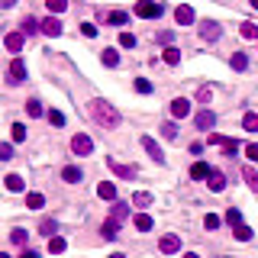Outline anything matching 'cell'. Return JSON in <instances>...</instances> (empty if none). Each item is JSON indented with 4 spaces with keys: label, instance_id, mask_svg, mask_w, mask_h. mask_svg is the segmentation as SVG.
<instances>
[{
    "label": "cell",
    "instance_id": "cell-38",
    "mask_svg": "<svg viewBox=\"0 0 258 258\" xmlns=\"http://www.w3.org/2000/svg\"><path fill=\"white\" fill-rule=\"evenodd\" d=\"M119 46H123V48H133L136 46V36H133V32H119Z\"/></svg>",
    "mask_w": 258,
    "mask_h": 258
},
{
    "label": "cell",
    "instance_id": "cell-34",
    "mask_svg": "<svg viewBox=\"0 0 258 258\" xmlns=\"http://www.w3.org/2000/svg\"><path fill=\"white\" fill-rule=\"evenodd\" d=\"M239 32H242V39H258V26L255 23H242Z\"/></svg>",
    "mask_w": 258,
    "mask_h": 258
},
{
    "label": "cell",
    "instance_id": "cell-1",
    "mask_svg": "<svg viewBox=\"0 0 258 258\" xmlns=\"http://www.w3.org/2000/svg\"><path fill=\"white\" fill-rule=\"evenodd\" d=\"M91 117H94V123L103 126V129H117L119 126V113L110 107L107 100H91Z\"/></svg>",
    "mask_w": 258,
    "mask_h": 258
},
{
    "label": "cell",
    "instance_id": "cell-41",
    "mask_svg": "<svg viewBox=\"0 0 258 258\" xmlns=\"http://www.w3.org/2000/svg\"><path fill=\"white\" fill-rule=\"evenodd\" d=\"M26 113H29V117H42V103L39 100H29V103H26Z\"/></svg>",
    "mask_w": 258,
    "mask_h": 258
},
{
    "label": "cell",
    "instance_id": "cell-10",
    "mask_svg": "<svg viewBox=\"0 0 258 258\" xmlns=\"http://www.w3.org/2000/svg\"><path fill=\"white\" fill-rule=\"evenodd\" d=\"M3 46H7V52H20V48L26 46V32H7V39H3Z\"/></svg>",
    "mask_w": 258,
    "mask_h": 258
},
{
    "label": "cell",
    "instance_id": "cell-54",
    "mask_svg": "<svg viewBox=\"0 0 258 258\" xmlns=\"http://www.w3.org/2000/svg\"><path fill=\"white\" fill-rule=\"evenodd\" d=\"M110 258H126V255H119V252H113V255H110Z\"/></svg>",
    "mask_w": 258,
    "mask_h": 258
},
{
    "label": "cell",
    "instance_id": "cell-37",
    "mask_svg": "<svg viewBox=\"0 0 258 258\" xmlns=\"http://www.w3.org/2000/svg\"><path fill=\"white\" fill-rule=\"evenodd\" d=\"M48 123H52L55 129H62V126H65V113H58V110H48Z\"/></svg>",
    "mask_w": 258,
    "mask_h": 258
},
{
    "label": "cell",
    "instance_id": "cell-14",
    "mask_svg": "<svg viewBox=\"0 0 258 258\" xmlns=\"http://www.w3.org/2000/svg\"><path fill=\"white\" fill-rule=\"evenodd\" d=\"M81 178H84V171H81L78 164H68V168H62V181H65V184H81Z\"/></svg>",
    "mask_w": 258,
    "mask_h": 258
},
{
    "label": "cell",
    "instance_id": "cell-5",
    "mask_svg": "<svg viewBox=\"0 0 258 258\" xmlns=\"http://www.w3.org/2000/svg\"><path fill=\"white\" fill-rule=\"evenodd\" d=\"M197 29H200V39H204V42H216V39H219V32H223L216 20H204V23L197 26Z\"/></svg>",
    "mask_w": 258,
    "mask_h": 258
},
{
    "label": "cell",
    "instance_id": "cell-27",
    "mask_svg": "<svg viewBox=\"0 0 258 258\" xmlns=\"http://www.w3.org/2000/svg\"><path fill=\"white\" fill-rule=\"evenodd\" d=\"M65 249H68V242H65V239H58V235H52V239H48V255H62Z\"/></svg>",
    "mask_w": 258,
    "mask_h": 258
},
{
    "label": "cell",
    "instance_id": "cell-45",
    "mask_svg": "<svg viewBox=\"0 0 258 258\" xmlns=\"http://www.w3.org/2000/svg\"><path fill=\"white\" fill-rule=\"evenodd\" d=\"M197 100H200V103H210L213 100V91H210V87H200V91H197Z\"/></svg>",
    "mask_w": 258,
    "mask_h": 258
},
{
    "label": "cell",
    "instance_id": "cell-23",
    "mask_svg": "<svg viewBox=\"0 0 258 258\" xmlns=\"http://www.w3.org/2000/svg\"><path fill=\"white\" fill-rule=\"evenodd\" d=\"M242 178H245V184H249V188L258 194V171L252 168V164H245V168H242Z\"/></svg>",
    "mask_w": 258,
    "mask_h": 258
},
{
    "label": "cell",
    "instance_id": "cell-18",
    "mask_svg": "<svg viewBox=\"0 0 258 258\" xmlns=\"http://www.w3.org/2000/svg\"><path fill=\"white\" fill-rule=\"evenodd\" d=\"M133 226L139 229V233H149V229L155 226V219H152L149 213H136V219H133Z\"/></svg>",
    "mask_w": 258,
    "mask_h": 258
},
{
    "label": "cell",
    "instance_id": "cell-16",
    "mask_svg": "<svg viewBox=\"0 0 258 258\" xmlns=\"http://www.w3.org/2000/svg\"><path fill=\"white\" fill-rule=\"evenodd\" d=\"M97 197H100V200H117V184H113V181H100V184H97Z\"/></svg>",
    "mask_w": 258,
    "mask_h": 258
},
{
    "label": "cell",
    "instance_id": "cell-47",
    "mask_svg": "<svg viewBox=\"0 0 258 258\" xmlns=\"http://www.w3.org/2000/svg\"><path fill=\"white\" fill-rule=\"evenodd\" d=\"M245 158H249V162H258V145H245Z\"/></svg>",
    "mask_w": 258,
    "mask_h": 258
},
{
    "label": "cell",
    "instance_id": "cell-49",
    "mask_svg": "<svg viewBox=\"0 0 258 258\" xmlns=\"http://www.w3.org/2000/svg\"><path fill=\"white\" fill-rule=\"evenodd\" d=\"M158 42H162V46H171L174 36H171V32H158Z\"/></svg>",
    "mask_w": 258,
    "mask_h": 258
},
{
    "label": "cell",
    "instance_id": "cell-9",
    "mask_svg": "<svg viewBox=\"0 0 258 258\" xmlns=\"http://www.w3.org/2000/svg\"><path fill=\"white\" fill-rule=\"evenodd\" d=\"M194 123H197V129H213V126H216V113H213V110H200V113H197L194 117Z\"/></svg>",
    "mask_w": 258,
    "mask_h": 258
},
{
    "label": "cell",
    "instance_id": "cell-53",
    "mask_svg": "<svg viewBox=\"0 0 258 258\" xmlns=\"http://www.w3.org/2000/svg\"><path fill=\"white\" fill-rule=\"evenodd\" d=\"M184 258H200V255H194V252H188V255H184Z\"/></svg>",
    "mask_w": 258,
    "mask_h": 258
},
{
    "label": "cell",
    "instance_id": "cell-36",
    "mask_svg": "<svg viewBox=\"0 0 258 258\" xmlns=\"http://www.w3.org/2000/svg\"><path fill=\"white\" fill-rule=\"evenodd\" d=\"M10 136H13V142H26V126H23V123H13Z\"/></svg>",
    "mask_w": 258,
    "mask_h": 258
},
{
    "label": "cell",
    "instance_id": "cell-17",
    "mask_svg": "<svg viewBox=\"0 0 258 258\" xmlns=\"http://www.w3.org/2000/svg\"><path fill=\"white\" fill-rule=\"evenodd\" d=\"M42 32L55 39V36H62V23H58L55 16H46V20H42Z\"/></svg>",
    "mask_w": 258,
    "mask_h": 258
},
{
    "label": "cell",
    "instance_id": "cell-8",
    "mask_svg": "<svg viewBox=\"0 0 258 258\" xmlns=\"http://www.w3.org/2000/svg\"><path fill=\"white\" fill-rule=\"evenodd\" d=\"M171 117L174 119L190 117V100H188V97H174V100H171Z\"/></svg>",
    "mask_w": 258,
    "mask_h": 258
},
{
    "label": "cell",
    "instance_id": "cell-55",
    "mask_svg": "<svg viewBox=\"0 0 258 258\" xmlns=\"http://www.w3.org/2000/svg\"><path fill=\"white\" fill-rule=\"evenodd\" d=\"M249 3H252V7H255V10H258V0H249Z\"/></svg>",
    "mask_w": 258,
    "mask_h": 258
},
{
    "label": "cell",
    "instance_id": "cell-39",
    "mask_svg": "<svg viewBox=\"0 0 258 258\" xmlns=\"http://www.w3.org/2000/svg\"><path fill=\"white\" fill-rule=\"evenodd\" d=\"M136 91H139V94H152L155 87H152V84H149L145 78H136Z\"/></svg>",
    "mask_w": 258,
    "mask_h": 258
},
{
    "label": "cell",
    "instance_id": "cell-25",
    "mask_svg": "<svg viewBox=\"0 0 258 258\" xmlns=\"http://www.w3.org/2000/svg\"><path fill=\"white\" fill-rule=\"evenodd\" d=\"M229 65H233L235 71H245V68H249V55H245V52H233V58H229Z\"/></svg>",
    "mask_w": 258,
    "mask_h": 258
},
{
    "label": "cell",
    "instance_id": "cell-7",
    "mask_svg": "<svg viewBox=\"0 0 258 258\" xmlns=\"http://www.w3.org/2000/svg\"><path fill=\"white\" fill-rule=\"evenodd\" d=\"M158 249H162L164 255H174V252H181V239L174 233H164L162 239H158Z\"/></svg>",
    "mask_w": 258,
    "mask_h": 258
},
{
    "label": "cell",
    "instance_id": "cell-42",
    "mask_svg": "<svg viewBox=\"0 0 258 258\" xmlns=\"http://www.w3.org/2000/svg\"><path fill=\"white\" fill-rule=\"evenodd\" d=\"M10 242H13V245H23L26 242V229H13V233H10Z\"/></svg>",
    "mask_w": 258,
    "mask_h": 258
},
{
    "label": "cell",
    "instance_id": "cell-33",
    "mask_svg": "<svg viewBox=\"0 0 258 258\" xmlns=\"http://www.w3.org/2000/svg\"><path fill=\"white\" fill-rule=\"evenodd\" d=\"M110 216H117V219H126V216H129V204H123V200H117V204H113V213H110Z\"/></svg>",
    "mask_w": 258,
    "mask_h": 258
},
{
    "label": "cell",
    "instance_id": "cell-22",
    "mask_svg": "<svg viewBox=\"0 0 258 258\" xmlns=\"http://www.w3.org/2000/svg\"><path fill=\"white\" fill-rule=\"evenodd\" d=\"M107 23L110 26H126L129 23V13L126 10H113V13H107Z\"/></svg>",
    "mask_w": 258,
    "mask_h": 258
},
{
    "label": "cell",
    "instance_id": "cell-31",
    "mask_svg": "<svg viewBox=\"0 0 258 258\" xmlns=\"http://www.w3.org/2000/svg\"><path fill=\"white\" fill-rule=\"evenodd\" d=\"M233 239H239V242H249V239H252V229H249V226H233Z\"/></svg>",
    "mask_w": 258,
    "mask_h": 258
},
{
    "label": "cell",
    "instance_id": "cell-52",
    "mask_svg": "<svg viewBox=\"0 0 258 258\" xmlns=\"http://www.w3.org/2000/svg\"><path fill=\"white\" fill-rule=\"evenodd\" d=\"M16 0H0V7H13Z\"/></svg>",
    "mask_w": 258,
    "mask_h": 258
},
{
    "label": "cell",
    "instance_id": "cell-43",
    "mask_svg": "<svg viewBox=\"0 0 258 258\" xmlns=\"http://www.w3.org/2000/svg\"><path fill=\"white\" fill-rule=\"evenodd\" d=\"M36 29H39V23H36L32 16H26V20H23V32H26V36H32Z\"/></svg>",
    "mask_w": 258,
    "mask_h": 258
},
{
    "label": "cell",
    "instance_id": "cell-15",
    "mask_svg": "<svg viewBox=\"0 0 258 258\" xmlns=\"http://www.w3.org/2000/svg\"><path fill=\"white\" fill-rule=\"evenodd\" d=\"M207 184H210V190H213V194H219V190H226V174L213 168V171H210V178H207Z\"/></svg>",
    "mask_w": 258,
    "mask_h": 258
},
{
    "label": "cell",
    "instance_id": "cell-30",
    "mask_svg": "<svg viewBox=\"0 0 258 258\" xmlns=\"http://www.w3.org/2000/svg\"><path fill=\"white\" fill-rule=\"evenodd\" d=\"M162 58H164V65H178V62H181V52H178L174 46H168V48H164V55H162Z\"/></svg>",
    "mask_w": 258,
    "mask_h": 258
},
{
    "label": "cell",
    "instance_id": "cell-48",
    "mask_svg": "<svg viewBox=\"0 0 258 258\" xmlns=\"http://www.w3.org/2000/svg\"><path fill=\"white\" fill-rule=\"evenodd\" d=\"M42 233H46V235L55 233V219H42Z\"/></svg>",
    "mask_w": 258,
    "mask_h": 258
},
{
    "label": "cell",
    "instance_id": "cell-35",
    "mask_svg": "<svg viewBox=\"0 0 258 258\" xmlns=\"http://www.w3.org/2000/svg\"><path fill=\"white\" fill-rule=\"evenodd\" d=\"M219 145H223V152H226V155H235V152L242 149V142H235V139H223Z\"/></svg>",
    "mask_w": 258,
    "mask_h": 258
},
{
    "label": "cell",
    "instance_id": "cell-11",
    "mask_svg": "<svg viewBox=\"0 0 258 258\" xmlns=\"http://www.w3.org/2000/svg\"><path fill=\"white\" fill-rule=\"evenodd\" d=\"M110 171H113V174H117V178H126V181H129V178H136V168H133V164H123V162H113V158H110Z\"/></svg>",
    "mask_w": 258,
    "mask_h": 258
},
{
    "label": "cell",
    "instance_id": "cell-20",
    "mask_svg": "<svg viewBox=\"0 0 258 258\" xmlns=\"http://www.w3.org/2000/svg\"><path fill=\"white\" fill-rule=\"evenodd\" d=\"M3 188H7L10 194H20V190H23L26 184H23V178H20V174H7V181H3Z\"/></svg>",
    "mask_w": 258,
    "mask_h": 258
},
{
    "label": "cell",
    "instance_id": "cell-51",
    "mask_svg": "<svg viewBox=\"0 0 258 258\" xmlns=\"http://www.w3.org/2000/svg\"><path fill=\"white\" fill-rule=\"evenodd\" d=\"M20 258H39V255H36V252H32V249H26V252H23V255H20Z\"/></svg>",
    "mask_w": 258,
    "mask_h": 258
},
{
    "label": "cell",
    "instance_id": "cell-21",
    "mask_svg": "<svg viewBox=\"0 0 258 258\" xmlns=\"http://www.w3.org/2000/svg\"><path fill=\"white\" fill-rule=\"evenodd\" d=\"M152 200H155V197H152L149 190H136V194H133V204L139 207V210H145V207H152Z\"/></svg>",
    "mask_w": 258,
    "mask_h": 258
},
{
    "label": "cell",
    "instance_id": "cell-29",
    "mask_svg": "<svg viewBox=\"0 0 258 258\" xmlns=\"http://www.w3.org/2000/svg\"><path fill=\"white\" fill-rule=\"evenodd\" d=\"M226 223H229V226H242V210L229 207V210H226Z\"/></svg>",
    "mask_w": 258,
    "mask_h": 258
},
{
    "label": "cell",
    "instance_id": "cell-12",
    "mask_svg": "<svg viewBox=\"0 0 258 258\" xmlns=\"http://www.w3.org/2000/svg\"><path fill=\"white\" fill-rule=\"evenodd\" d=\"M119 223H123V219L110 216L107 223H103V226H100V235H103V239H107V242H113V239H117V233H119Z\"/></svg>",
    "mask_w": 258,
    "mask_h": 258
},
{
    "label": "cell",
    "instance_id": "cell-24",
    "mask_svg": "<svg viewBox=\"0 0 258 258\" xmlns=\"http://www.w3.org/2000/svg\"><path fill=\"white\" fill-rule=\"evenodd\" d=\"M26 207H29V210H42V207H46V197H42L39 190H32V194H26Z\"/></svg>",
    "mask_w": 258,
    "mask_h": 258
},
{
    "label": "cell",
    "instance_id": "cell-50",
    "mask_svg": "<svg viewBox=\"0 0 258 258\" xmlns=\"http://www.w3.org/2000/svg\"><path fill=\"white\" fill-rule=\"evenodd\" d=\"M13 155V145H10V142H3V145H0V158H10Z\"/></svg>",
    "mask_w": 258,
    "mask_h": 258
},
{
    "label": "cell",
    "instance_id": "cell-28",
    "mask_svg": "<svg viewBox=\"0 0 258 258\" xmlns=\"http://www.w3.org/2000/svg\"><path fill=\"white\" fill-rule=\"evenodd\" d=\"M242 129L245 133H258V113H245L242 117Z\"/></svg>",
    "mask_w": 258,
    "mask_h": 258
},
{
    "label": "cell",
    "instance_id": "cell-40",
    "mask_svg": "<svg viewBox=\"0 0 258 258\" xmlns=\"http://www.w3.org/2000/svg\"><path fill=\"white\" fill-rule=\"evenodd\" d=\"M162 136H164V139H178V126H174V123H164L162 126Z\"/></svg>",
    "mask_w": 258,
    "mask_h": 258
},
{
    "label": "cell",
    "instance_id": "cell-46",
    "mask_svg": "<svg viewBox=\"0 0 258 258\" xmlns=\"http://www.w3.org/2000/svg\"><path fill=\"white\" fill-rule=\"evenodd\" d=\"M81 32H84L87 39H94V36H97V26L94 23H84V26H81Z\"/></svg>",
    "mask_w": 258,
    "mask_h": 258
},
{
    "label": "cell",
    "instance_id": "cell-6",
    "mask_svg": "<svg viewBox=\"0 0 258 258\" xmlns=\"http://www.w3.org/2000/svg\"><path fill=\"white\" fill-rule=\"evenodd\" d=\"M142 149L149 152V158L152 162H158V164H164V152H162V145H158L152 136H142Z\"/></svg>",
    "mask_w": 258,
    "mask_h": 258
},
{
    "label": "cell",
    "instance_id": "cell-26",
    "mask_svg": "<svg viewBox=\"0 0 258 258\" xmlns=\"http://www.w3.org/2000/svg\"><path fill=\"white\" fill-rule=\"evenodd\" d=\"M100 58H103V65H107V68H117V65H119V52H117V48H103Z\"/></svg>",
    "mask_w": 258,
    "mask_h": 258
},
{
    "label": "cell",
    "instance_id": "cell-32",
    "mask_svg": "<svg viewBox=\"0 0 258 258\" xmlns=\"http://www.w3.org/2000/svg\"><path fill=\"white\" fill-rule=\"evenodd\" d=\"M46 7H48V13H65L68 10V0H46Z\"/></svg>",
    "mask_w": 258,
    "mask_h": 258
},
{
    "label": "cell",
    "instance_id": "cell-3",
    "mask_svg": "<svg viewBox=\"0 0 258 258\" xmlns=\"http://www.w3.org/2000/svg\"><path fill=\"white\" fill-rule=\"evenodd\" d=\"M7 81H10V84H20V81H26V62H23V58H13V62H10Z\"/></svg>",
    "mask_w": 258,
    "mask_h": 258
},
{
    "label": "cell",
    "instance_id": "cell-13",
    "mask_svg": "<svg viewBox=\"0 0 258 258\" xmlns=\"http://www.w3.org/2000/svg\"><path fill=\"white\" fill-rule=\"evenodd\" d=\"M210 171H213V168L207 162H194V164H190V181H207Z\"/></svg>",
    "mask_w": 258,
    "mask_h": 258
},
{
    "label": "cell",
    "instance_id": "cell-4",
    "mask_svg": "<svg viewBox=\"0 0 258 258\" xmlns=\"http://www.w3.org/2000/svg\"><path fill=\"white\" fill-rule=\"evenodd\" d=\"M71 152H74V155H91V152H94V142H91V136L78 133L74 139H71Z\"/></svg>",
    "mask_w": 258,
    "mask_h": 258
},
{
    "label": "cell",
    "instance_id": "cell-44",
    "mask_svg": "<svg viewBox=\"0 0 258 258\" xmlns=\"http://www.w3.org/2000/svg\"><path fill=\"white\" fill-rule=\"evenodd\" d=\"M204 229H219V216L207 213V216H204Z\"/></svg>",
    "mask_w": 258,
    "mask_h": 258
},
{
    "label": "cell",
    "instance_id": "cell-19",
    "mask_svg": "<svg viewBox=\"0 0 258 258\" xmlns=\"http://www.w3.org/2000/svg\"><path fill=\"white\" fill-rule=\"evenodd\" d=\"M174 20H178L181 26H190V23H194V10H190V7H184V3H181V7L174 10Z\"/></svg>",
    "mask_w": 258,
    "mask_h": 258
},
{
    "label": "cell",
    "instance_id": "cell-2",
    "mask_svg": "<svg viewBox=\"0 0 258 258\" xmlns=\"http://www.w3.org/2000/svg\"><path fill=\"white\" fill-rule=\"evenodd\" d=\"M136 16L155 20V16H162V3H155V0H139V3H136Z\"/></svg>",
    "mask_w": 258,
    "mask_h": 258
}]
</instances>
